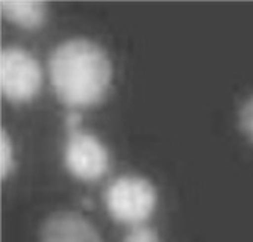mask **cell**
<instances>
[{"label": "cell", "mask_w": 253, "mask_h": 242, "mask_svg": "<svg viewBox=\"0 0 253 242\" xmlns=\"http://www.w3.org/2000/svg\"><path fill=\"white\" fill-rule=\"evenodd\" d=\"M53 91L68 107H88L100 103L111 86L112 65L106 50L86 38L62 41L49 58Z\"/></svg>", "instance_id": "cell-1"}, {"label": "cell", "mask_w": 253, "mask_h": 242, "mask_svg": "<svg viewBox=\"0 0 253 242\" xmlns=\"http://www.w3.org/2000/svg\"><path fill=\"white\" fill-rule=\"evenodd\" d=\"M156 203V188L141 175H122L105 192V205L114 221L132 227L144 226Z\"/></svg>", "instance_id": "cell-2"}, {"label": "cell", "mask_w": 253, "mask_h": 242, "mask_svg": "<svg viewBox=\"0 0 253 242\" xmlns=\"http://www.w3.org/2000/svg\"><path fill=\"white\" fill-rule=\"evenodd\" d=\"M42 83L38 61L21 47H5L0 52V91L12 103L34 100Z\"/></svg>", "instance_id": "cell-3"}, {"label": "cell", "mask_w": 253, "mask_h": 242, "mask_svg": "<svg viewBox=\"0 0 253 242\" xmlns=\"http://www.w3.org/2000/svg\"><path fill=\"white\" fill-rule=\"evenodd\" d=\"M64 165L76 179L93 182L109 168V153L103 142L82 129L68 132L64 147Z\"/></svg>", "instance_id": "cell-4"}, {"label": "cell", "mask_w": 253, "mask_h": 242, "mask_svg": "<svg viewBox=\"0 0 253 242\" xmlns=\"http://www.w3.org/2000/svg\"><path fill=\"white\" fill-rule=\"evenodd\" d=\"M40 242H103L97 229L73 210H58L44 219Z\"/></svg>", "instance_id": "cell-5"}, {"label": "cell", "mask_w": 253, "mask_h": 242, "mask_svg": "<svg viewBox=\"0 0 253 242\" xmlns=\"http://www.w3.org/2000/svg\"><path fill=\"white\" fill-rule=\"evenodd\" d=\"M2 17L18 28L35 31L47 21V5L37 0H2L0 2Z\"/></svg>", "instance_id": "cell-6"}, {"label": "cell", "mask_w": 253, "mask_h": 242, "mask_svg": "<svg viewBox=\"0 0 253 242\" xmlns=\"http://www.w3.org/2000/svg\"><path fill=\"white\" fill-rule=\"evenodd\" d=\"M15 167V158H14V145L11 141L9 134L2 129L0 132V177L3 180L8 179Z\"/></svg>", "instance_id": "cell-7"}, {"label": "cell", "mask_w": 253, "mask_h": 242, "mask_svg": "<svg viewBox=\"0 0 253 242\" xmlns=\"http://www.w3.org/2000/svg\"><path fill=\"white\" fill-rule=\"evenodd\" d=\"M238 124L243 135L253 142V96L246 99L238 112Z\"/></svg>", "instance_id": "cell-8"}, {"label": "cell", "mask_w": 253, "mask_h": 242, "mask_svg": "<svg viewBox=\"0 0 253 242\" xmlns=\"http://www.w3.org/2000/svg\"><path fill=\"white\" fill-rule=\"evenodd\" d=\"M123 242H161V239L155 229L149 226H138L132 227V230L125 236Z\"/></svg>", "instance_id": "cell-9"}, {"label": "cell", "mask_w": 253, "mask_h": 242, "mask_svg": "<svg viewBox=\"0 0 253 242\" xmlns=\"http://www.w3.org/2000/svg\"><path fill=\"white\" fill-rule=\"evenodd\" d=\"M81 120H82V115L78 112V111H72L65 117V127L68 132L72 130H76V129H81Z\"/></svg>", "instance_id": "cell-10"}]
</instances>
